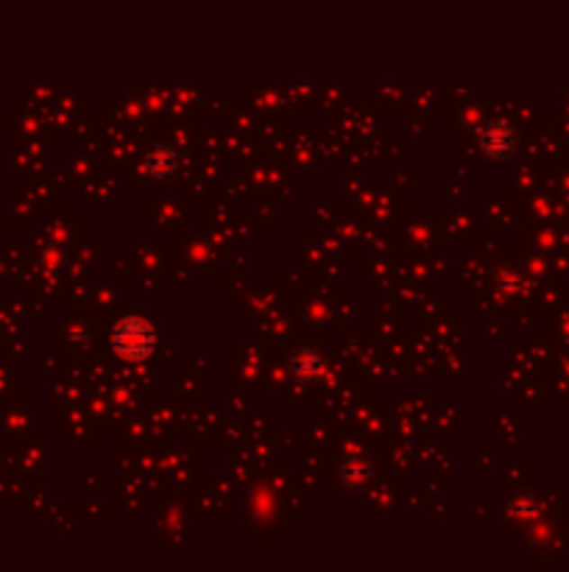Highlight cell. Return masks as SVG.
<instances>
[{"instance_id": "6da1fadb", "label": "cell", "mask_w": 569, "mask_h": 572, "mask_svg": "<svg viewBox=\"0 0 569 572\" xmlns=\"http://www.w3.org/2000/svg\"><path fill=\"white\" fill-rule=\"evenodd\" d=\"M112 347L126 360H142L154 350V330L142 319H126L112 332Z\"/></svg>"}, {"instance_id": "7a4b0ae2", "label": "cell", "mask_w": 569, "mask_h": 572, "mask_svg": "<svg viewBox=\"0 0 569 572\" xmlns=\"http://www.w3.org/2000/svg\"><path fill=\"white\" fill-rule=\"evenodd\" d=\"M480 146H483V151H486L489 157H494V159H505V157L514 154L517 134L510 132V126H505V123H489L486 129H483Z\"/></svg>"}, {"instance_id": "3957f363", "label": "cell", "mask_w": 569, "mask_h": 572, "mask_svg": "<svg viewBox=\"0 0 569 572\" xmlns=\"http://www.w3.org/2000/svg\"><path fill=\"white\" fill-rule=\"evenodd\" d=\"M176 168H179V157L167 146H157L146 157V174L154 179H167L170 174H176Z\"/></svg>"}, {"instance_id": "277c9868", "label": "cell", "mask_w": 569, "mask_h": 572, "mask_svg": "<svg viewBox=\"0 0 569 572\" xmlns=\"http://www.w3.org/2000/svg\"><path fill=\"white\" fill-rule=\"evenodd\" d=\"M291 368H294V375H296L299 380L312 383V380L321 377L324 360H321V355H319L316 350H299V352L294 355V360H291Z\"/></svg>"}]
</instances>
